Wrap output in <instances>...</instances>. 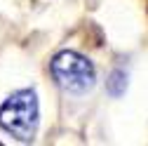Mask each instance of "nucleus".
Wrapping results in <instances>:
<instances>
[{"label": "nucleus", "instance_id": "1", "mask_svg": "<svg viewBox=\"0 0 148 146\" xmlns=\"http://www.w3.org/2000/svg\"><path fill=\"white\" fill-rule=\"evenodd\" d=\"M38 123H40V106L33 87L16 90L0 104V130L14 137L16 141L24 144L33 141L38 134Z\"/></svg>", "mask_w": 148, "mask_h": 146}, {"label": "nucleus", "instance_id": "2", "mask_svg": "<svg viewBox=\"0 0 148 146\" xmlns=\"http://www.w3.org/2000/svg\"><path fill=\"white\" fill-rule=\"evenodd\" d=\"M49 71H52L54 83L64 92H71V94H85L97 83L94 64L73 50H64L59 54H54V59L49 61Z\"/></svg>", "mask_w": 148, "mask_h": 146}, {"label": "nucleus", "instance_id": "3", "mask_svg": "<svg viewBox=\"0 0 148 146\" xmlns=\"http://www.w3.org/2000/svg\"><path fill=\"white\" fill-rule=\"evenodd\" d=\"M106 90H108L110 97H122L125 90H127V73L120 71V68L110 71V76H108V80H106Z\"/></svg>", "mask_w": 148, "mask_h": 146}]
</instances>
